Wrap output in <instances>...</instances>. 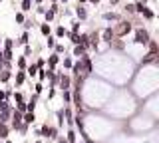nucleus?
<instances>
[{"instance_id":"obj_1","label":"nucleus","mask_w":159,"mask_h":143,"mask_svg":"<svg viewBox=\"0 0 159 143\" xmlns=\"http://www.w3.org/2000/svg\"><path fill=\"white\" fill-rule=\"evenodd\" d=\"M137 42L139 44H145L147 42V32H141V30H139L137 32Z\"/></svg>"},{"instance_id":"obj_2","label":"nucleus","mask_w":159,"mask_h":143,"mask_svg":"<svg viewBox=\"0 0 159 143\" xmlns=\"http://www.w3.org/2000/svg\"><path fill=\"white\" fill-rule=\"evenodd\" d=\"M0 137H6V127H4V125L0 127Z\"/></svg>"}]
</instances>
